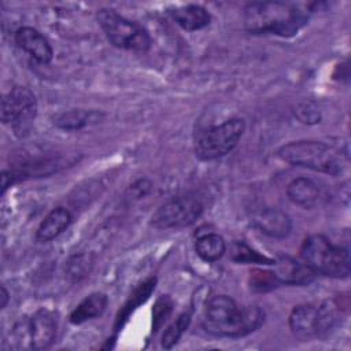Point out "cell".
<instances>
[{
	"instance_id": "6da1fadb",
	"label": "cell",
	"mask_w": 351,
	"mask_h": 351,
	"mask_svg": "<svg viewBox=\"0 0 351 351\" xmlns=\"http://www.w3.org/2000/svg\"><path fill=\"white\" fill-rule=\"evenodd\" d=\"M265 322V311L258 306H239L226 295L211 298L206 304L203 328L218 337L247 336Z\"/></svg>"
},
{
	"instance_id": "7a4b0ae2",
	"label": "cell",
	"mask_w": 351,
	"mask_h": 351,
	"mask_svg": "<svg viewBox=\"0 0 351 351\" xmlns=\"http://www.w3.org/2000/svg\"><path fill=\"white\" fill-rule=\"evenodd\" d=\"M308 21L299 5L285 1H252L244 7V29L251 34L295 36Z\"/></svg>"
},
{
	"instance_id": "3957f363",
	"label": "cell",
	"mask_w": 351,
	"mask_h": 351,
	"mask_svg": "<svg viewBox=\"0 0 351 351\" xmlns=\"http://www.w3.org/2000/svg\"><path fill=\"white\" fill-rule=\"evenodd\" d=\"M277 156L292 166H299L330 176L341 174L346 167L344 158L336 148L315 140H298L287 143L278 148Z\"/></svg>"
},
{
	"instance_id": "277c9868",
	"label": "cell",
	"mask_w": 351,
	"mask_h": 351,
	"mask_svg": "<svg viewBox=\"0 0 351 351\" xmlns=\"http://www.w3.org/2000/svg\"><path fill=\"white\" fill-rule=\"evenodd\" d=\"M303 263L315 274L346 278L351 271V259L347 248L335 245L324 234H310L300 245Z\"/></svg>"
},
{
	"instance_id": "5b68a950",
	"label": "cell",
	"mask_w": 351,
	"mask_h": 351,
	"mask_svg": "<svg viewBox=\"0 0 351 351\" xmlns=\"http://www.w3.org/2000/svg\"><path fill=\"white\" fill-rule=\"evenodd\" d=\"M107 40L119 49L147 52L151 48L148 32L134 21H130L114 10L103 8L96 15Z\"/></svg>"
},
{
	"instance_id": "8992f818",
	"label": "cell",
	"mask_w": 351,
	"mask_h": 351,
	"mask_svg": "<svg viewBox=\"0 0 351 351\" xmlns=\"http://www.w3.org/2000/svg\"><path fill=\"white\" fill-rule=\"evenodd\" d=\"M245 130V122L241 118H230L219 125L203 132L195 143V155L200 160H215L239 144Z\"/></svg>"
},
{
	"instance_id": "52a82bcc",
	"label": "cell",
	"mask_w": 351,
	"mask_h": 351,
	"mask_svg": "<svg viewBox=\"0 0 351 351\" xmlns=\"http://www.w3.org/2000/svg\"><path fill=\"white\" fill-rule=\"evenodd\" d=\"M37 115V100L34 93L16 85L1 99V122L11 125L16 134L23 136Z\"/></svg>"
},
{
	"instance_id": "ba28073f",
	"label": "cell",
	"mask_w": 351,
	"mask_h": 351,
	"mask_svg": "<svg viewBox=\"0 0 351 351\" xmlns=\"http://www.w3.org/2000/svg\"><path fill=\"white\" fill-rule=\"evenodd\" d=\"M203 213V203L195 196H177L163 203L151 217L156 229H182L191 226Z\"/></svg>"
},
{
	"instance_id": "9c48e42d",
	"label": "cell",
	"mask_w": 351,
	"mask_h": 351,
	"mask_svg": "<svg viewBox=\"0 0 351 351\" xmlns=\"http://www.w3.org/2000/svg\"><path fill=\"white\" fill-rule=\"evenodd\" d=\"M251 225L273 239H285L292 230V221L287 213L276 207H266L251 215Z\"/></svg>"
},
{
	"instance_id": "30bf717a",
	"label": "cell",
	"mask_w": 351,
	"mask_h": 351,
	"mask_svg": "<svg viewBox=\"0 0 351 351\" xmlns=\"http://www.w3.org/2000/svg\"><path fill=\"white\" fill-rule=\"evenodd\" d=\"M56 318L48 308H38L29 318L30 346L33 350H47L56 336Z\"/></svg>"
},
{
	"instance_id": "8fae6325",
	"label": "cell",
	"mask_w": 351,
	"mask_h": 351,
	"mask_svg": "<svg viewBox=\"0 0 351 351\" xmlns=\"http://www.w3.org/2000/svg\"><path fill=\"white\" fill-rule=\"evenodd\" d=\"M274 276L280 284L285 285H308L313 282L315 273L304 263L289 255H280L274 259Z\"/></svg>"
},
{
	"instance_id": "7c38bea8",
	"label": "cell",
	"mask_w": 351,
	"mask_h": 351,
	"mask_svg": "<svg viewBox=\"0 0 351 351\" xmlns=\"http://www.w3.org/2000/svg\"><path fill=\"white\" fill-rule=\"evenodd\" d=\"M16 45L41 64H48L53 58V49L48 40L34 27L23 26L15 32Z\"/></svg>"
},
{
	"instance_id": "4fadbf2b",
	"label": "cell",
	"mask_w": 351,
	"mask_h": 351,
	"mask_svg": "<svg viewBox=\"0 0 351 351\" xmlns=\"http://www.w3.org/2000/svg\"><path fill=\"white\" fill-rule=\"evenodd\" d=\"M288 324L292 335L302 341L318 337L317 304L304 303L295 306L289 314Z\"/></svg>"
},
{
	"instance_id": "5bb4252c",
	"label": "cell",
	"mask_w": 351,
	"mask_h": 351,
	"mask_svg": "<svg viewBox=\"0 0 351 351\" xmlns=\"http://www.w3.org/2000/svg\"><path fill=\"white\" fill-rule=\"evenodd\" d=\"M287 196L293 204L299 207L313 208L321 200V189L314 180L307 177H298L287 185Z\"/></svg>"
},
{
	"instance_id": "9a60e30c",
	"label": "cell",
	"mask_w": 351,
	"mask_h": 351,
	"mask_svg": "<svg viewBox=\"0 0 351 351\" xmlns=\"http://www.w3.org/2000/svg\"><path fill=\"white\" fill-rule=\"evenodd\" d=\"M73 215L66 207H55L40 222L36 230V239L40 243H47L56 239L71 223Z\"/></svg>"
},
{
	"instance_id": "2e32d148",
	"label": "cell",
	"mask_w": 351,
	"mask_h": 351,
	"mask_svg": "<svg viewBox=\"0 0 351 351\" xmlns=\"http://www.w3.org/2000/svg\"><path fill=\"white\" fill-rule=\"evenodd\" d=\"M155 285H156V278L155 277H148L147 280H144L141 284L137 285V288L130 293L128 300L123 303V306L118 310V313L115 315V322H114L115 332L122 330V328L125 326L130 314L140 304H143L148 300V298L151 296V293L155 289Z\"/></svg>"
},
{
	"instance_id": "e0dca14e",
	"label": "cell",
	"mask_w": 351,
	"mask_h": 351,
	"mask_svg": "<svg viewBox=\"0 0 351 351\" xmlns=\"http://www.w3.org/2000/svg\"><path fill=\"white\" fill-rule=\"evenodd\" d=\"M104 114L96 110H82L74 108L69 111H62L52 117V122L56 128L62 130H80L89 125L97 123L103 119Z\"/></svg>"
},
{
	"instance_id": "ac0fdd59",
	"label": "cell",
	"mask_w": 351,
	"mask_h": 351,
	"mask_svg": "<svg viewBox=\"0 0 351 351\" xmlns=\"http://www.w3.org/2000/svg\"><path fill=\"white\" fill-rule=\"evenodd\" d=\"M176 23L186 32H196L206 27L210 21V12L197 4H188L182 7H177L170 11Z\"/></svg>"
},
{
	"instance_id": "d6986e66",
	"label": "cell",
	"mask_w": 351,
	"mask_h": 351,
	"mask_svg": "<svg viewBox=\"0 0 351 351\" xmlns=\"http://www.w3.org/2000/svg\"><path fill=\"white\" fill-rule=\"evenodd\" d=\"M108 299L106 293L103 292H93L88 295L71 313H70V322L74 325H80L88 319L100 317L106 307H107Z\"/></svg>"
},
{
	"instance_id": "ffe728a7",
	"label": "cell",
	"mask_w": 351,
	"mask_h": 351,
	"mask_svg": "<svg viewBox=\"0 0 351 351\" xmlns=\"http://www.w3.org/2000/svg\"><path fill=\"white\" fill-rule=\"evenodd\" d=\"M195 251L204 262H215L226 252V243L223 237L217 233H206L197 237Z\"/></svg>"
},
{
	"instance_id": "44dd1931",
	"label": "cell",
	"mask_w": 351,
	"mask_h": 351,
	"mask_svg": "<svg viewBox=\"0 0 351 351\" xmlns=\"http://www.w3.org/2000/svg\"><path fill=\"white\" fill-rule=\"evenodd\" d=\"M341 314V306L336 299H325L317 304V330L318 336L326 335L335 328Z\"/></svg>"
},
{
	"instance_id": "7402d4cb",
	"label": "cell",
	"mask_w": 351,
	"mask_h": 351,
	"mask_svg": "<svg viewBox=\"0 0 351 351\" xmlns=\"http://www.w3.org/2000/svg\"><path fill=\"white\" fill-rule=\"evenodd\" d=\"M229 256L237 263H259V265H273L274 259L265 256L247 245L244 241H234L230 244Z\"/></svg>"
},
{
	"instance_id": "603a6c76",
	"label": "cell",
	"mask_w": 351,
	"mask_h": 351,
	"mask_svg": "<svg viewBox=\"0 0 351 351\" xmlns=\"http://www.w3.org/2000/svg\"><path fill=\"white\" fill-rule=\"evenodd\" d=\"M191 318L192 314L191 311H184L181 313L176 321H173L163 332L162 335V340H160V346L165 350H170L173 346L177 344V341L180 340V337L184 335V332L188 329L189 324H191Z\"/></svg>"
},
{
	"instance_id": "cb8c5ba5",
	"label": "cell",
	"mask_w": 351,
	"mask_h": 351,
	"mask_svg": "<svg viewBox=\"0 0 351 351\" xmlns=\"http://www.w3.org/2000/svg\"><path fill=\"white\" fill-rule=\"evenodd\" d=\"M93 266V259L90 254H75L70 258L66 266V274L71 281H80L89 274Z\"/></svg>"
},
{
	"instance_id": "d4e9b609",
	"label": "cell",
	"mask_w": 351,
	"mask_h": 351,
	"mask_svg": "<svg viewBox=\"0 0 351 351\" xmlns=\"http://www.w3.org/2000/svg\"><path fill=\"white\" fill-rule=\"evenodd\" d=\"M173 311V299L169 295H160L152 308V333H156Z\"/></svg>"
},
{
	"instance_id": "484cf974",
	"label": "cell",
	"mask_w": 351,
	"mask_h": 351,
	"mask_svg": "<svg viewBox=\"0 0 351 351\" xmlns=\"http://www.w3.org/2000/svg\"><path fill=\"white\" fill-rule=\"evenodd\" d=\"M278 280L276 278L273 270L254 269L250 273V285L256 292H267L278 287Z\"/></svg>"
},
{
	"instance_id": "4316f807",
	"label": "cell",
	"mask_w": 351,
	"mask_h": 351,
	"mask_svg": "<svg viewBox=\"0 0 351 351\" xmlns=\"http://www.w3.org/2000/svg\"><path fill=\"white\" fill-rule=\"evenodd\" d=\"M295 114H296V117L299 118L300 122L308 123V125L317 123V122H319V119H321L319 110H318L313 103H308V101L299 103V104L296 106Z\"/></svg>"
},
{
	"instance_id": "83f0119b",
	"label": "cell",
	"mask_w": 351,
	"mask_h": 351,
	"mask_svg": "<svg viewBox=\"0 0 351 351\" xmlns=\"http://www.w3.org/2000/svg\"><path fill=\"white\" fill-rule=\"evenodd\" d=\"M151 188H152L151 181H148L147 178H140L130 185L129 192L134 199H141L151 191Z\"/></svg>"
},
{
	"instance_id": "f1b7e54d",
	"label": "cell",
	"mask_w": 351,
	"mask_h": 351,
	"mask_svg": "<svg viewBox=\"0 0 351 351\" xmlns=\"http://www.w3.org/2000/svg\"><path fill=\"white\" fill-rule=\"evenodd\" d=\"M8 292L5 289V287H1V293H0V307L1 308H5L7 303H8Z\"/></svg>"
}]
</instances>
